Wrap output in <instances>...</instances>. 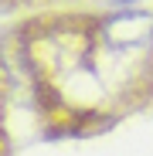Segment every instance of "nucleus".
<instances>
[{
    "label": "nucleus",
    "mask_w": 153,
    "mask_h": 156,
    "mask_svg": "<svg viewBox=\"0 0 153 156\" xmlns=\"http://www.w3.org/2000/svg\"><path fill=\"white\" fill-rule=\"evenodd\" d=\"M7 4H58V0H7Z\"/></svg>",
    "instance_id": "obj_3"
},
{
    "label": "nucleus",
    "mask_w": 153,
    "mask_h": 156,
    "mask_svg": "<svg viewBox=\"0 0 153 156\" xmlns=\"http://www.w3.org/2000/svg\"><path fill=\"white\" fill-rule=\"evenodd\" d=\"M38 109L65 133L112 122L153 98V10H58L24 27Z\"/></svg>",
    "instance_id": "obj_1"
},
{
    "label": "nucleus",
    "mask_w": 153,
    "mask_h": 156,
    "mask_svg": "<svg viewBox=\"0 0 153 156\" xmlns=\"http://www.w3.org/2000/svg\"><path fill=\"white\" fill-rule=\"evenodd\" d=\"M0 109H4V71H0ZM0 143H4V129H0ZM0 153H4V146H0Z\"/></svg>",
    "instance_id": "obj_2"
}]
</instances>
